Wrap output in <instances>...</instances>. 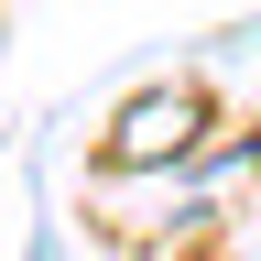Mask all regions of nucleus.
<instances>
[{
  "mask_svg": "<svg viewBox=\"0 0 261 261\" xmlns=\"http://www.w3.org/2000/svg\"><path fill=\"white\" fill-rule=\"evenodd\" d=\"M185 130H196V98H142V109H130V130H120V163H152L163 142L185 152Z\"/></svg>",
  "mask_w": 261,
  "mask_h": 261,
  "instance_id": "1",
  "label": "nucleus"
}]
</instances>
